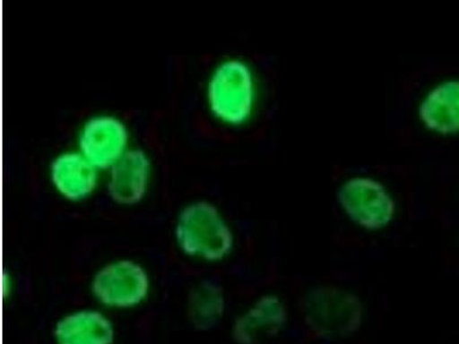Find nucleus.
I'll use <instances>...</instances> for the list:
<instances>
[{
  "mask_svg": "<svg viewBox=\"0 0 459 344\" xmlns=\"http://www.w3.org/2000/svg\"><path fill=\"white\" fill-rule=\"evenodd\" d=\"M128 133L113 117H97L86 123L81 137V150L93 167L108 168L125 154Z\"/></svg>",
  "mask_w": 459,
  "mask_h": 344,
  "instance_id": "39448f33",
  "label": "nucleus"
},
{
  "mask_svg": "<svg viewBox=\"0 0 459 344\" xmlns=\"http://www.w3.org/2000/svg\"><path fill=\"white\" fill-rule=\"evenodd\" d=\"M149 280L141 266L121 261L100 270L93 282V292L102 303L113 306L137 305L146 297Z\"/></svg>",
  "mask_w": 459,
  "mask_h": 344,
  "instance_id": "20e7f679",
  "label": "nucleus"
},
{
  "mask_svg": "<svg viewBox=\"0 0 459 344\" xmlns=\"http://www.w3.org/2000/svg\"><path fill=\"white\" fill-rule=\"evenodd\" d=\"M190 319L196 329L208 330L223 313V297L219 287L204 282L190 298Z\"/></svg>",
  "mask_w": 459,
  "mask_h": 344,
  "instance_id": "f8f14e48",
  "label": "nucleus"
},
{
  "mask_svg": "<svg viewBox=\"0 0 459 344\" xmlns=\"http://www.w3.org/2000/svg\"><path fill=\"white\" fill-rule=\"evenodd\" d=\"M340 207L359 227L379 229L387 227L396 212L395 196L380 178L351 175L338 187Z\"/></svg>",
  "mask_w": 459,
  "mask_h": 344,
  "instance_id": "f257e3e1",
  "label": "nucleus"
},
{
  "mask_svg": "<svg viewBox=\"0 0 459 344\" xmlns=\"http://www.w3.org/2000/svg\"><path fill=\"white\" fill-rule=\"evenodd\" d=\"M208 97L217 117L229 125H243L251 116L255 102L251 69L239 60L221 64L209 83Z\"/></svg>",
  "mask_w": 459,
  "mask_h": 344,
  "instance_id": "7ed1b4c3",
  "label": "nucleus"
},
{
  "mask_svg": "<svg viewBox=\"0 0 459 344\" xmlns=\"http://www.w3.org/2000/svg\"><path fill=\"white\" fill-rule=\"evenodd\" d=\"M356 303L354 297L342 292L314 293L307 308V319L310 327L330 337L351 333L359 327V322L342 317V310L358 306Z\"/></svg>",
  "mask_w": 459,
  "mask_h": 344,
  "instance_id": "0eeeda50",
  "label": "nucleus"
},
{
  "mask_svg": "<svg viewBox=\"0 0 459 344\" xmlns=\"http://www.w3.org/2000/svg\"><path fill=\"white\" fill-rule=\"evenodd\" d=\"M282 322L280 302L273 298H264L249 313L238 321L235 337L238 342L253 343L258 335L268 333L276 329Z\"/></svg>",
  "mask_w": 459,
  "mask_h": 344,
  "instance_id": "9b49d317",
  "label": "nucleus"
},
{
  "mask_svg": "<svg viewBox=\"0 0 459 344\" xmlns=\"http://www.w3.org/2000/svg\"><path fill=\"white\" fill-rule=\"evenodd\" d=\"M150 163L143 150H129L112 167L108 186L115 202L134 204L145 194Z\"/></svg>",
  "mask_w": 459,
  "mask_h": 344,
  "instance_id": "6e6552de",
  "label": "nucleus"
},
{
  "mask_svg": "<svg viewBox=\"0 0 459 344\" xmlns=\"http://www.w3.org/2000/svg\"><path fill=\"white\" fill-rule=\"evenodd\" d=\"M417 125L436 133H452L459 129V84L446 83L429 90L416 98Z\"/></svg>",
  "mask_w": 459,
  "mask_h": 344,
  "instance_id": "423d86ee",
  "label": "nucleus"
},
{
  "mask_svg": "<svg viewBox=\"0 0 459 344\" xmlns=\"http://www.w3.org/2000/svg\"><path fill=\"white\" fill-rule=\"evenodd\" d=\"M56 338L59 344H112V323L100 314L83 311L57 323Z\"/></svg>",
  "mask_w": 459,
  "mask_h": 344,
  "instance_id": "9d476101",
  "label": "nucleus"
},
{
  "mask_svg": "<svg viewBox=\"0 0 459 344\" xmlns=\"http://www.w3.org/2000/svg\"><path fill=\"white\" fill-rule=\"evenodd\" d=\"M52 180L57 191L69 200L91 194L97 183L94 167L80 154L61 155L52 165Z\"/></svg>",
  "mask_w": 459,
  "mask_h": 344,
  "instance_id": "1a4fd4ad",
  "label": "nucleus"
},
{
  "mask_svg": "<svg viewBox=\"0 0 459 344\" xmlns=\"http://www.w3.org/2000/svg\"><path fill=\"white\" fill-rule=\"evenodd\" d=\"M176 236L188 255L222 260L231 251L232 233L217 209L208 202L186 207L179 216Z\"/></svg>",
  "mask_w": 459,
  "mask_h": 344,
  "instance_id": "f03ea898",
  "label": "nucleus"
}]
</instances>
